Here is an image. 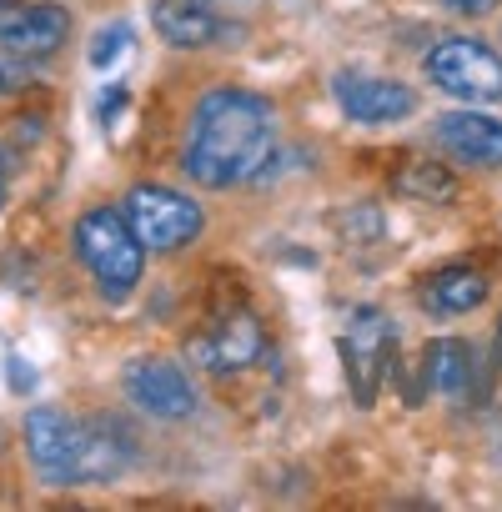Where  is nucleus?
Returning a JSON list of instances; mask_svg holds the SVG:
<instances>
[{
	"mask_svg": "<svg viewBox=\"0 0 502 512\" xmlns=\"http://www.w3.org/2000/svg\"><path fill=\"white\" fill-rule=\"evenodd\" d=\"M437 146L467 166H502V121L482 111H447L437 116Z\"/></svg>",
	"mask_w": 502,
	"mask_h": 512,
	"instance_id": "obj_11",
	"label": "nucleus"
},
{
	"mask_svg": "<svg viewBox=\"0 0 502 512\" xmlns=\"http://www.w3.org/2000/svg\"><path fill=\"white\" fill-rule=\"evenodd\" d=\"M126 46H131V26H106V31H96V41H91V66L106 71Z\"/></svg>",
	"mask_w": 502,
	"mask_h": 512,
	"instance_id": "obj_15",
	"label": "nucleus"
},
{
	"mask_svg": "<svg viewBox=\"0 0 502 512\" xmlns=\"http://www.w3.org/2000/svg\"><path fill=\"white\" fill-rule=\"evenodd\" d=\"M442 6H447V11H457V16H487V11L497 6V0H442Z\"/></svg>",
	"mask_w": 502,
	"mask_h": 512,
	"instance_id": "obj_17",
	"label": "nucleus"
},
{
	"mask_svg": "<svg viewBox=\"0 0 502 512\" xmlns=\"http://www.w3.org/2000/svg\"><path fill=\"white\" fill-rule=\"evenodd\" d=\"M427 382L452 397V402H467L472 397V347L457 342V337H437L427 347Z\"/></svg>",
	"mask_w": 502,
	"mask_h": 512,
	"instance_id": "obj_14",
	"label": "nucleus"
},
{
	"mask_svg": "<svg viewBox=\"0 0 502 512\" xmlns=\"http://www.w3.org/2000/svg\"><path fill=\"white\" fill-rule=\"evenodd\" d=\"M151 26L166 46H181V51H201V46L221 41V31H226L206 0H156Z\"/></svg>",
	"mask_w": 502,
	"mask_h": 512,
	"instance_id": "obj_12",
	"label": "nucleus"
},
{
	"mask_svg": "<svg viewBox=\"0 0 502 512\" xmlns=\"http://www.w3.org/2000/svg\"><path fill=\"white\" fill-rule=\"evenodd\" d=\"M26 452L51 487H86L111 482L126 472L131 447L111 422H81L56 407H31L26 417Z\"/></svg>",
	"mask_w": 502,
	"mask_h": 512,
	"instance_id": "obj_2",
	"label": "nucleus"
},
{
	"mask_svg": "<svg viewBox=\"0 0 502 512\" xmlns=\"http://www.w3.org/2000/svg\"><path fill=\"white\" fill-rule=\"evenodd\" d=\"M262 352V322L251 312H231V317H216L196 342H191V357L211 372H241L251 367Z\"/></svg>",
	"mask_w": 502,
	"mask_h": 512,
	"instance_id": "obj_10",
	"label": "nucleus"
},
{
	"mask_svg": "<svg viewBox=\"0 0 502 512\" xmlns=\"http://www.w3.org/2000/svg\"><path fill=\"white\" fill-rule=\"evenodd\" d=\"M272 156V106L251 91H206L186 131V176L206 191L257 176Z\"/></svg>",
	"mask_w": 502,
	"mask_h": 512,
	"instance_id": "obj_1",
	"label": "nucleus"
},
{
	"mask_svg": "<svg viewBox=\"0 0 502 512\" xmlns=\"http://www.w3.org/2000/svg\"><path fill=\"white\" fill-rule=\"evenodd\" d=\"M337 352H342V372H347V387H352L357 407H372L382 382H387V367H392V322H387V312L357 307L342 342H337Z\"/></svg>",
	"mask_w": 502,
	"mask_h": 512,
	"instance_id": "obj_6",
	"label": "nucleus"
},
{
	"mask_svg": "<svg viewBox=\"0 0 502 512\" xmlns=\"http://www.w3.org/2000/svg\"><path fill=\"white\" fill-rule=\"evenodd\" d=\"M497 342H502V322H497Z\"/></svg>",
	"mask_w": 502,
	"mask_h": 512,
	"instance_id": "obj_18",
	"label": "nucleus"
},
{
	"mask_svg": "<svg viewBox=\"0 0 502 512\" xmlns=\"http://www.w3.org/2000/svg\"><path fill=\"white\" fill-rule=\"evenodd\" d=\"M482 302H487V282L472 267H442L422 282V307L437 312V317H462Z\"/></svg>",
	"mask_w": 502,
	"mask_h": 512,
	"instance_id": "obj_13",
	"label": "nucleus"
},
{
	"mask_svg": "<svg viewBox=\"0 0 502 512\" xmlns=\"http://www.w3.org/2000/svg\"><path fill=\"white\" fill-rule=\"evenodd\" d=\"M427 81L457 101H502V56L472 36H452V41H437L427 51Z\"/></svg>",
	"mask_w": 502,
	"mask_h": 512,
	"instance_id": "obj_4",
	"label": "nucleus"
},
{
	"mask_svg": "<svg viewBox=\"0 0 502 512\" xmlns=\"http://www.w3.org/2000/svg\"><path fill=\"white\" fill-rule=\"evenodd\" d=\"M76 256L96 277L106 302H126L146 272V246L131 231L126 211H116V206H96L76 221Z\"/></svg>",
	"mask_w": 502,
	"mask_h": 512,
	"instance_id": "obj_3",
	"label": "nucleus"
},
{
	"mask_svg": "<svg viewBox=\"0 0 502 512\" xmlns=\"http://www.w3.org/2000/svg\"><path fill=\"white\" fill-rule=\"evenodd\" d=\"M126 221L146 251H181L201 236V206L171 186H131Z\"/></svg>",
	"mask_w": 502,
	"mask_h": 512,
	"instance_id": "obj_5",
	"label": "nucleus"
},
{
	"mask_svg": "<svg viewBox=\"0 0 502 512\" xmlns=\"http://www.w3.org/2000/svg\"><path fill=\"white\" fill-rule=\"evenodd\" d=\"M21 86H26V66L0 61V96H6V91H21Z\"/></svg>",
	"mask_w": 502,
	"mask_h": 512,
	"instance_id": "obj_16",
	"label": "nucleus"
},
{
	"mask_svg": "<svg viewBox=\"0 0 502 512\" xmlns=\"http://www.w3.org/2000/svg\"><path fill=\"white\" fill-rule=\"evenodd\" d=\"M121 382H126V397H131L141 412H151V417L176 422V417H191V412H196V387H191V377H186L176 362H166V357H136Z\"/></svg>",
	"mask_w": 502,
	"mask_h": 512,
	"instance_id": "obj_8",
	"label": "nucleus"
},
{
	"mask_svg": "<svg viewBox=\"0 0 502 512\" xmlns=\"http://www.w3.org/2000/svg\"><path fill=\"white\" fill-rule=\"evenodd\" d=\"M71 36V16L61 6H41V0H0V51L21 61H41L61 51Z\"/></svg>",
	"mask_w": 502,
	"mask_h": 512,
	"instance_id": "obj_7",
	"label": "nucleus"
},
{
	"mask_svg": "<svg viewBox=\"0 0 502 512\" xmlns=\"http://www.w3.org/2000/svg\"><path fill=\"white\" fill-rule=\"evenodd\" d=\"M332 96L337 106L357 121V126H392V121H407L417 111V96L402 86V81H387V76H362V71H342L332 81Z\"/></svg>",
	"mask_w": 502,
	"mask_h": 512,
	"instance_id": "obj_9",
	"label": "nucleus"
}]
</instances>
